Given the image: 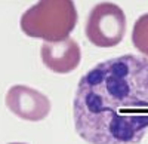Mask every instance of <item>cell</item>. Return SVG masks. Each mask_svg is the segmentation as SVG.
<instances>
[{"instance_id":"obj_1","label":"cell","mask_w":148,"mask_h":144,"mask_svg":"<svg viewBox=\"0 0 148 144\" xmlns=\"http://www.w3.org/2000/svg\"><path fill=\"white\" fill-rule=\"evenodd\" d=\"M117 109H148V59L111 58L95 65L77 85L74 126L89 144H136L148 131V114H123Z\"/></svg>"},{"instance_id":"obj_2","label":"cell","mask_w":148,"mask_h":144,"mask_svg":"<svg viewBox=\"0 0 148 144\" xmlns=\"http://www.w3.org/2000/svg\"><path fill=\"white\" fill-rule=\"evenodd\" d=\"M77 18L73 0H39L22 14L19 25L30 37L52 43L67 39Z\"/></svg>"},{"instance_id":"obj_3","label":"cell","mask_w":148,"mask_h":144,"mask_svg":"<svg viewBox=\"0 0 148 144\" xmlns=\"http://www.w3.org/2000/svg\"><path fill=\"white\" fill-rule=\"evenodd\" d=\"M126 33V15L119 5L98 3L86 21V37L98 48L119 45Z\"/></svg>"},{"instance_id":"obj_4","label":"cell","mask_w":148,"mask_h":144,"mask_svg":"<svg viewBox=\"0 0 148 144\" xmlns=\"http://www.w3.org/2000/svg\"><path fill=\"white\" fill-rule=\"evenodd\" d=\"M8 109L24 121L37 122L51 112V101L45 94L25 85H15L6 94Z\"/></svg>"},{"instance_id":"obj_5","label":"cell","mask_w":148,"mask_h":144,"mask_svg":"<svg viewBox=\"0 0 148 144\" xmlns=\"http://www.w3.org/2000/svg\"><path fill=\"white\" fill-rule=\"evenodd\" d=\"M42 61L43 64L59 74H67L76 70L82 61V51L80 46L76 40L70 37L59 40V42H52V43H43L42 49Z\"/></svg>"},{"instance_id":"obj_6","label":"cell","mask_w":148,"mask_h":144,"mask_svg":"<svg viewBox=\"0 0 148 144\" xmlns=\"http://www.w3.org/2000/svg\"><path fill=\"white\" fill-rule=\"evenodd\" d=\"M132 42L136 49L148 56V14H144L136 19L132 31Z\"/></svg>"},{"instance_id":"obj_7","label":"cell","mask_w":148,"mask_h":144,"mask_svg":"<svg viewBox=\"0 0 148 144\" xmlns=\"http://www.w3.org/2000/svg\"><path fill=\"white\" fill-rule=\"evenodd\" d=\"M9 144H25V143H9Z\"/></svg>"}]
</instances>
